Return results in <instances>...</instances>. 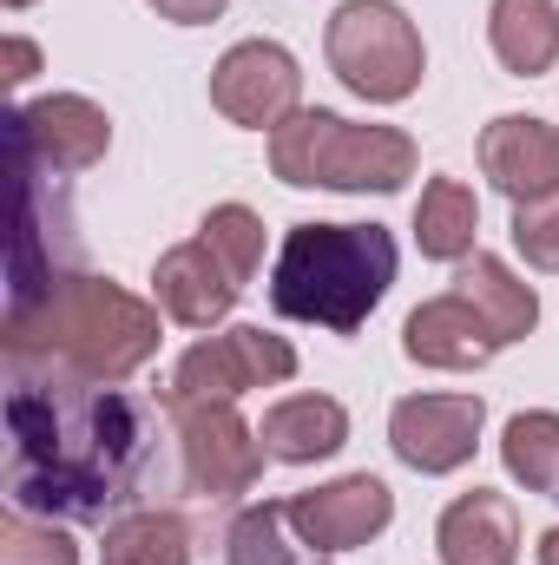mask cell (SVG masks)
Wrapping results in <instances>:
<instances>
[{
    "instance_id": "cell-1",
    "label": "cell",
    "mask_w": 559,
    "mask_h": 565,
    "mask_svg": "<svg viewBox=\"0 0 559 565\" xmlns=\"http://www.w3.org/2000/svg\"><path fill=\"white\" fill-rule=\"evenodd\" d=\"M7 493L20 513L46 520H106L145 480L151 427L113 382L13 375L7 395Z\"/></svg>"
},
{
    "instance_id": "cell-2",
    "label": "cell",
    "mask_w": 559,
    "mask_h": 565,
    "mask_svg": "<svg viewBox=\"0 0 559 565\" xmlns=\"http://www.w3.org/2000/svg\"><path fill=\"white\" fill-rule=\"evenodd\" d=\"M158 355V309L106 277H53L27 302H7L13 375L126 382Z\"/></svg>"
},
{
    "instance_id": "cell-3",
    "label": "cell",
    "mask_w": 559,
    "mask_h": 565,
    "mask_svg": "<svg viewBox=\"0 0 559 565\" xmlns=\"http://www.w3.org/2000/svg\"><path fill=\"white\" fill-rule=\"evenodd\" d=\"M395 282V237L382 224H296L271 270V302L289 322L362 329Z\"/></svg>"
},
{
    "instance_id": "cell-4",
    "label": "cell",
    "mask_w": 559,
    "mask_h": 565,
    "mask_svg": "<svg viewBox=\"0 0 559 565\" xmlns=\"http://www.w3.org/2000/svg\"><path fill=\"white\" fill-rule=\"evenodd\" d=\"M415 139L402 126H356L303 106L271 132V171L296 191H402L415 178Z\"/></svg>"
},
{
    "instance_id": "cell-5",
    "label": "cell",
    "mask_w": 559,
    "mask_h": 565,
    "mask_svg": "<svg viewBox=\"0 0 559 565\" xmlns=\"http://www.w3.org/2000/svg\"><path fill=\"white\" fill-rule=\"evenodd\" d=\"M323 46H329V73L369 106H402L421 86V66H428L415 20L395 0H342L329 13Z\"/></svg>"
},
{
    "instance_id": "cell-6",
    "label": "cell",
    "mask_w": 559,
    "mask_h": 565,
    "mask_svg": "<svg viewBox=\"0 0 559 565\" xmlns=\"http://www.w3.org/2000/svg\"><path fill=\"white\" fill-rule=\"evenodd\" d=\"M296 375V349L271 329H224L198 349H184V362L171 369V408H198V402H238L251 388H277Z\"/></svg>"
},
{
    "instance_id": "cell-7",
    "label": "cell",
    "mask_w": 559,
    "mask_h": 565,
    "mask_svg": "<svg viewBox=\"0 0 559 565\" xmlns=\"http://www.w3.org/2000/svg\"><path fill=\"white\" fill-rule=\"evenodd\" d=\"M178 415V440H184V480L191 493L211 500H238L257 487L271 447L264 434L238 415V402H198V408H171Z\"/></svg>"
},
{
    "instance_id": "cell-8",
    "label": "cell",
    "mask_w": 559,
    "mask_h": 565,
    "mask_svg": "<svg viewBox=\"0 0 559 565\" xmlns=\"http://www.w3.org/2000/svg\"><path fill=\"white\" fill-rule=\"evenodd\" d=\"M211 106L231 126L277 132L283 119L303 113V66L289 60V46H277V40H238L211 66Z\"/></svg>"
},
{
    "instance_id": "cell-9",
    "label": "cell",
    "mask_w": 559,
    "mask_h": 565,
    "mask_svg": "<svg viewBox=\"0 0 559 565\" xmlns=\"http://www.w3.org/2000/svg\"><path fill=\"white\" fill-rule=\"evenodd\" d=\"M487 427V402L481 395H409L389 415V447L415 467V473H454L474 460Z\"/></svg>"
},
{
    "instance_id": "cell-10",
    "label": "cell",
    "mask_w": 559,
    "mask_h": 565,
    "mask_svg": "<svg viewBox=\"0 0 559 565\" xmlns=\"http://www.w3.org/2000/svg\"><path fill=\"white\" fill-rule=\"evenodd\" d=\"M113 145V119L106 106L80 99V93H53L13 113V151L46 164V171H93Z\"/></svg>"
},
{
    "instance_id": "cell-11",
    "label": "cell",
    "mask_w": 559,
    "mask_h": 565,
    "mask_svg": "<svg viewBox=\"0 0 559 565\" xmlns=\"http://www.w3.org/2000/svg\"><path fill=\"white\" fill-rule=\"evenodd\" d=\"M289 520H296V533L316 553H356V546H369L395 520V493L376 473H342V480H329L316 493H296Z\"/></svg>"
},
{
    "instance_id": "cell-12",
    "label": "cell",
    "mask_w": 559,
    "mask_h": 565,
    "mask_svg": "<svg viewBox=\"0 0 559 565\" xmlns=\"http://www.w3.org/2000/svg\"><path fill=\"white\" fill-rule=\"evenodd\" d=\"M151 282H158V309H165L171 322H184V329H211V322H224V316L238 309V296H244V277H238L204 237L165 250L158 270H151Z\"/></svg>"
},
{
    "instance_id": "cell-13",
    "label": "cell",
    "mask_w": 559,
    "mask_h": 565,
    "mask_svg": "<svg viewBox=\"0 0 559 565\" xmlns=\"http://www.w3.org/2000/svg\"><path fill=\"white\" fill-rule=\"evenodd\" d=\"M481 171L494 191H507L514 204L559 191V126L534 119V113H500L481 132Z\"/></svg>"
},
{
    "instance_id": "cell-14",
    "label": "cell",
    "mask_w": 559,
    "mask_h": 565,
    "mask_svg": "<svg viewBox=\"0 0 559 565\" xmlns=\"http://www.w3.org/2000/svg\"><path fill=\"white\" fill-rule=\"evenodd\" d=\"M402 349H409V362H421V369L461 375V369L494 362V355H500V335H494V322H487L461 289H447V296L421 302L415 316L402 322Z\"/></svg>"
},
{
    "instance_id": "cell-15",
    "label": "cell",
    "mask_w": 559,
    "mask_h": 565,
    "mask_svg": "<svg viewBox=\"0 0 559 565\" xmlns=\"http://www.w3.org/2000/svg\"><path fill=\"white\" fill-rule=\"evenodd\" d=\"M434 553H441V565H514L520 559V513H514V500L487 493V487L461 493L441 513V526H434Z\"/></svg>"
},
{
    "instance_id": "cell-16",
    "label": "cell",
    "mask_w": 559,
    "mask_h": 565,
    "mask_svg": "<svg viewBox=\"0 0 559 565\" xmlns=\"http://www.w3.org/2000/svg\"><path fill=\"white\" fill-rule=\"evenodd\" d=\"M257 434H264L271 460L309 467V460L342 454V440H349V408H342V402H329V395H283L277 408L264 415Z\"/></svg>"
},
{
    "instance_id": "cell-17",
    "label": "cell",
    "mask_w": 559,
    "mask_h": 565,
    "mask_svg": "<svg viewBox=\"0 0 559 565\" xmlns=\"http://www.w3.org/2000/svg\"><path fill=\"white\" fill-rule=\"evenodd\" d=\"M487 40H494V60L507 73L534 79L559 60V7L553 0H494Z\"/></svg>"
},
{
    "instance_id": "cell-18",
    "label": "cell",
    "mask_w": 559,
    "mask_h": 565,
    "mask_svg": "<svg viewBox=\"0 0 559 565\" xmlns=\"http://www.w3.org/2000/svg\"><path fill=\"white\" fill-rule=\"evenodd\" d=\"M454 289L494 322V335H500V349L507 342H520V335H534V322H540V296H534V282H520L500 257H467L461 264V277H454Z\"/></svg>"
},
{
    "instance_id": "cell-19",
    "label": "cell",
    "mask_w": 559,
    "mask_h": 565,
    "mask_svg": "<svg viewBox=\"0 0 559 565\" xmlns=\"http://www.w3.org/2000/svg\"><path fill=\"white\" fill-rule=\"evenodd\" d=\"M224 559L231 565H323L329 553H316L296 520H289V500H264V507H244L224 533Z\"/></svg>"
},
{
    "instance_id": "cell-20",
    "label": "cell",
    "mask_w": 559,
    "mask_h": 565,
    "mask_svg": "<svg viewBox=\"0 0 559 565\" xmlns=\"http://www.w3.org/2000/svg\"><path fill=\"white\" fill-rule=\"evenodd\" d=\"M474 231H481L474 191H467L461 178H434V184L421 191V204H415L421 257H434V264H467V257H474Z\"/></svg>"
},
{
    "instance_id": "cell-21",
    "label": "cell",
    "mask_w": 559,
    "mask_h": 565,
    "mask_svg": "<svg viewBox=\"0 0 559 565\" xmlns=\"http://www.w3.org/2000/svg\"><path fill=\"white\" fill-rule=\"evenodd\" d=\"M99 565H191V526L178 513H119L99 540Z\"/></svg>"
},
{
    "instance_id": "cell-22",
    "label": "cell",
    "mask_w": 559,
    "mask_h": 565,
    "mask_svg": "<svg viewBox=\"0 0 559 565\" xmlns=\"http://www.w3.org/2000/svg\"><path fill=\"white\" fill-rule=\"evenodd\" d=\"M500 460H507V473H514L527 493L559 500V415L553 408H527V415H514L507 434H500Z\"/></svg>"
},
{
    "instance_id": "cell-23",
    "label": "cell",
    "mask_w": 559,
    "mask_h": 565,
    "mask_svg": "<svg viewBox=\"0 0 559 565\" xmlns=\"http://www.w3.org/2000/svg\"><path fill=\"white\" fill-rule=\"evenodd\" d=\"M198 237L238 270V277L251 282L257 277V264H264V217L257 211H244V204H218L204 224H198Z\"/></svg>"
},
{
    "instance_id": "cell-24",
    "label": "cell",
    "mask_w": 559,
    "mask_h": 565,
    "mask_svg": "<svg viewBox=\"0 0 559 565\" xmlns=\"http://www.w3.org/2000/svg\"><path fill=\"white\" fill-rule=\"evenodd\" d=\"M0 565H80V546L53 520H33V513L13 507L0 520Z\"/></svg>"
},
{
    "instance_id": "cell-25",
    "label": "cell",
    "mask_w": 559,
    "mask_h": 565,
    "mask_svg": "<svg viewBox=\"0 0 559 565\" xmlns=\"http://www.w3.org/2000/svg\"><path fill=\"white\" fill-rule=\"evenodd\" d=\"M514 250L534 270H559V191L514 204Z\"/></svg>"
},
{
    "instance_id": "cell-26",
    "label": "cell",
    "mask_w": 559,
    "mask_h": 565,
    "mask_svg": "<svg viewBox=\"0 0 559 565\" xmlns=\"http://www.w3.org/2000/svg\"><path fill=\"white\" fill-rule=\"evenodd\" d=\"M33 73H40V46H33V40H20V33H13V40H0V79H7V86H27Z\"/></svg>"
},
{
    "instance_id": "cell-27",
    "label": "cell",
    "mask_w": 559,
    "mask_h": 565,
    "mask_svg": "<svg viewBox=\"0 0 559 565\" xmlns=\"http://www.w3.org/2000/svg\"><path fill=\"white\" fill-rule=\"evenodd\" d=\"M151 7H158L171 26H204V20H218L231 0H151Z\"/></svg>"
},
{
    "instance_id": "cell-28",
    "label": "cell",
    "mask_w": 559,
    "mask_h": 565,
    "mask_svg": "<svg viewBox=\"0 0 559 565\" xmlns=\"http://www.w3.org/2000/svg\"><path fill=\"white\" fill-rule=\"evenodd\" d=\"M540 565H559V526H547V533H540Z\"/></svg>"
},
{
    "instance_id": "cell-29",
    "label": "cell",
    "mask_w": 559,
    "mask_h": 565,
    "mask_svg": "<svg viewBox=\"0 0 559 565\" xmlns=\"http://www.w3.org/2000/svg\"><path fill=\"white\" fill-rule=\"evenodd\" d=\"M7 7H33V0H7Z\"/></svg>"
}]
</instances>
